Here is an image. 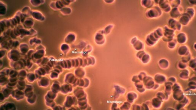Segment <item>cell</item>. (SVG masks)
<instances>
[{
	"mask_svg": "<svg viewBox=\"0 0 196 110\" xmlns=\"http://www.w3.org/2000/svg\"><path fill=\"white\" fill-rule=\"evenodd\" d=\"M162 15V10L158 6H155L149 8L146 13V17L149 18H157Z\"/></svg>",
	"mask_w": 196,
	"mask_h": 110,
	"instance_id": "obj_1",
	"label": "cell"
},
{
	"mask_svg": "<svg viewBox=\"0 0 196 110\" xmlns=\"http://www.w3.org/2000/svg\"><path fill=\"white\" fill-rule=\"evenodd\" d=\"M175 31L170 28L168 26H166L164 27V30L163 31V39L164 41L168 40L170 41L173 39V37L175 36Z\"/></svg>",
	"mask_w": 196,
	"mask_h": 110,
	"instance_id": "obj_2",
	"label": "cell"
},
{
	"mask_svg": "<svg viewBox=\"0 0 196 110\" xmlns=\"http://www.w3.org/2000/svg\"><path fill=\"white\" fill-rule=\"evenodd\" d=\"M154 2L158 4L159 7L166 13L170 12L172 7L168 1H154Z\"/></svg>",
	"mask_w": 196,
	"mask_h": 110,
	"instance_id": "obj_3",
	"label": "cell"
},
{
	"mask_svg": "<svg viewBox=\"0 0 196 110\" xmlns=\"http://www.w3.org/2000/svg\"><path fill=\"white\" fill-rule=\"evenodd\" d=\"M169 27L175 31H179L182 29V25L180 22L172 18H170L168 21Z\"/></svg>",
	"mask_w": 196,
	"mask_h": 110,
	"instance_id": "obj_4",
	"label": "cell"
},
{
	"mask_svg": "<svg viewBox=\"0 0 196 110\" xmlns=\"http://www.w3.org/2000/svg\"><path fill=\"white\" fill-rule=\"evenodd\" d=\"M183 12V9L180 6L177 7L173 8L171 9L170 15L172 18L175 19L179 17Z\"/></svg>",
	"mask_w": 196,
	"mask_h": 110,
	"instance_id": "obj_5",
	"label": "cell"
},
{
	"mask_svg": "<svg viewBox=\"0 0 196 110\" xmlns=\"http://www.w3.org/2000/svg\"><path fill=\"white\" fill-rule=\"evenodd\" d=\"M192 19L189 15L185 13L181 15L179 21L182 25L186 26L188 24Z\"/></svg>",
	"mask_w": 196,
	"mask_h": 110,
	"instance_id": "obj_6",
	"label": "cell"
},
{
	"mask_svg": "<svg viewBox=\"0 0 196 110\" xmlns=\"http://www.w3.org/2000/svg\"><path fill=\"white\" fill-rule=\"evenodd\" d=\"M177 40L180 43H184L187 40V35L183 32H181L177 35Z\"/></svg>",
	"mask_w": 196,
	"mask_h": 110,
	"instance_id": "obj_7",
	"label": "cell"
},
{
	"mask_svg": "<svg viewBox=\"0 0 196 110\" xmlns=\"http://www.w3.org/2000/svg\"><path fill=\"white\" fill-rule=\"evenodd\" d=\"M154 4V1H141V5L149 9L153 7Z\"/></svg>",
	"mask_w": 196,
	"mask_h": 110,
	"instance_id": "obj_8",
	"label": "cell"
},
{
	"mask_svg": "<svg viewBox=\"0 0 196 110\" xmlns=\"http://www.w3.org/2000/svg\"><path fill=\"white\" fill-rule=\"evenodd\" d=\"M169 1L170 6L172 8L179 7L181 3V1Z\"/></svg>",
	"mask_w": 196,
	"mask_h": 110,
	"instance_id": "obj_9",
	"label": "cell"
},
{
	"mask_svg": "<svg viewBox=\"0 0 196 110\" xmlns=\"http://www.w3.org/2000/svg\"><path fill=\"white\" fill-rule=\"evenodd\" d=\"M185 13L189 15L191 18H192L194 15L195 10L193 8H189L186 9V12Z\"/></svg>",
	"mask_w": 196,
	"mask_h": 110,
	"instance_id": "obj_10",
	"label": "cell"
},
{
	"mask_svg": "<svg viewBox=\"0 0 196 110\" xmlns=\"http://www.w3.org/2000/svg\"><path fill=\"white\" fill-rule=\"evenodd\" d=\"M189 2L191 5H195L196 4V1H189Z\"/></svg>",
	"mask_w": 196,
	"mask_h": 110,
	"instance_id": "obj_11",
	"label": "cell"
}]
</instances>
